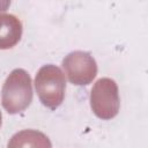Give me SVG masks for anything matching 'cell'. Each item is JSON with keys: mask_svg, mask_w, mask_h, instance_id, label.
<instances>
[{"mask_svg": "<svg viewBox=\"0 0 148 148\" xmlns=\"http://www.w3.org/2000/svg\"><path fill=\"white\" fill-rule=\"evenodd\" d=\"M32 95V82L29 73L22 68H15L2 86L1 104L9 114H16L31 104Z\"/></svg>", "mask_w": 148, "mask_h": 148, "instance_id": "6da1fadb", "label": "cell"}, {"mask_svg": "<svg viewBox=\"0 0 148 148\" xmlns=\"http://www.w3.org/2000/svg\"><path fill=\"white\" fill-rule=\"evenodd\" d=\"M35 88L42 104L50 110H56L65 98V74L56 65H44L36 74Z\"/></svg>", "mask_w": 148, "mask_h": 148, "instance_id": "7a4b0ae2", "label": "cell"}, {"mask_svg": "<svg viewBox=\"0 0 148 148\" xmlns=\"http://www.w3.org/2000/svg\"><path fill=\"white\" fill-rule=\"evenodd\" d=\"M90 108L96 117L103 120L114 118L120 108L118 86L110 77L98 79L90 91Z\"/></svg>", "mask_w": 148, "mask_h": 148, "instance_id": "3957f363", "label": "cell"}, {"mask_svg": "<svg viewBox=\"0 0 148 148\" xmlns=\"http://www.w3.org/2000/svg\"><path fill=\"white\" fill-rule=\"evenodd\" d=\"M62 68L71 83L87 86L97 75L95 58L84 51H73L62 59Z\"/></svg>", "mask_w": 148, "mask_h": 148, "instance_id": "277c9868", "label": "cell"}, {"mask_svg": "<svg viewBox=\"0 0 148 148\" xmlns=\"http://www.w3.org/2000/svg\"><path fill=\"white\" fill-rule=\"evenodd\" d=\"M22 22L13 14H0V50L14 47L22 37Z\"/></svg>", "mask_w": 148, "mask_h": 148, "instance_id": "5b68a950", "label": "cell"}, {"mask_svg": "<svg viewBox=\"0 0 148 148\" xmlns=\"http://www.w3.org/2000/svg\"><path fill=\"white\" fill-rule=\"evenodd\" d=\"M7 148H52L47 135L37 130H22L8 141Z\"/></svg>", "mask_w": 148, "mask_h": 148, "instance_id": "8992f818", "label": "cell"}, {"mask_svg": "<svg viewBox=\"0 0 148 148\" xmlns=\"http://www.w3.org/2000/svg\"><path fill=\"white\" fill-rule=\"evenodd\" d=\"M9 5L10 1H0V14H3V12H6L9 7Z\"/></svg>", "mask_w": 148, "mask_h": 148, "instance_id": "52a82bcc", "label": "cell"}, {"mask_svg": "<svg viewBox=\"0 0 148 148\" xmlns=\"http://www.w3.org/2000/svg\"><path fill=\"white\" fill-rule=\"evenodd\" d=\"M1 124H2V114H1V111H0V127H1Z\"/></svg>", "mask_w": 148, "mask_h": 148, "instance_id": "ba28073f", "label": "cell"}]
</instances>
